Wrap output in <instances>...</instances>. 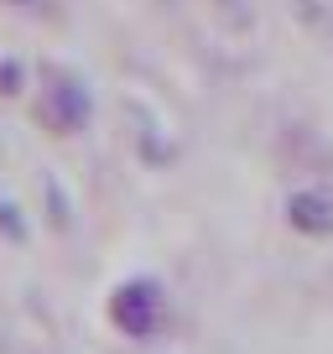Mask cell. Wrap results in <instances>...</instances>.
<instances>
[{"mask_svg": "<svg viewBox=\"0 0 333 354\" xmlns=\"http://www.w3.org/2000/svg\"><path fill=\"white\" fill-rule=\"evenodd\" d=\"M0 94H21V68H16V63L0 68Z\"/></svg>", "mask_w": 333, "mask_h": 354, "instance_id": "277c9868", "label": "cell"}, {"mask_svg": "<svg viewBox=\"0 0 333 354\" xmlns=\"http://www.w3.org/2000/svg\"><path fill=\"white\" fill-rule=\"evenodd\" d=\"M6 6H26V11H42L47 0H6Z\"/></svg>", "mask_w": 333, "mask_h": 354, "instance_id": "8992f818", "label": "cell"}, {"mask_svg": "<svg viewBox=\"0 0 333 354\" xmlns=\"http://www.w3.org/2000/svg\"><path fill=\"white\" fill-rule=\"evenodd\" d=\"M0 224H6V234H11V240H21V224H16V209H11V203H0Z\"/></svg>", "mask_w": 333, "mask_h": 354, "instance_id": "5b68a950", "label": "cell"}, {"mask_svg": "<svg viewBox=\"0 0 333 354\" xmlns=\"http://www.w3.org/2000/svg\"><path fill=\"white\" fill-rule=\"evenodd\" d=\"M224 6H245V0H224Z\"/></svg>", "mask_w": 333, "mask_h": 354, "instance_id": "52a82bcc", "label": "cell"}, {"mask_svg": "<svg viewBox=\"0 0 333 354\" xmlns=\"http://www.w3.org/2000/svg\"><path fill=\"white\" fill-rule=\"evenodd\" d=\"M166 318H172V308H166V292L156 277H131L110 292V323L125 339H156Z\"/></svg>", "mask_w": 333, "mask_h": 354, "instance_id": "7a4b0ae2", "label": "cell"}, {"mask_svg": "<svg viewBox=\"0 0 333 354\" xmlns=\"http://www.w3.org/2000/svg\"><path fill=\"white\" fill-rule=\"evenodd\" d=\"M37 120H42L47 131H57V136H78L94 120L89 84H84L78 73H68V68L47 63L42 68V88H37Z\"/></svg>", "mask_w": 333, "mask_h": 354, "instance_id": "6da1fadb", "label": "cell"}, {"mask_svg": "<svg viewBox=\"0 0 333 354\" xmlns=\"http://www.w3.org/2000/svg\"><path fill=\"white\" fill-rule=\"evenodd\" d=\"M287 224L307 240H328L333 234V198L323 188H297L287 198Z\"/></svg>", "mask_w": 333, "mask_h": 354, "instance_id": "3957f363", "label": "cell"}]
</instances>
